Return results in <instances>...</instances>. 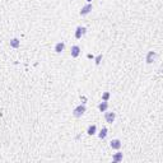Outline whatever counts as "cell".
<instances>
[{
    "instance_id": "obj_11",
    "label": "cell",
    "mask_w": 163,
    "mask_h": 163,
    "mask_svg": "<svg viewBox=\"0 0 163 163\" xmlns=\"http://www.w3.org/2000/svg\"><path fill=\"white\" fill-rule=\"evenodd\" d=\"M112 161H114V162H116V163L121 162V161H122V153H116V154L112 157Z\"/></svg>"
},
{
    "instance_id": "obj_1",
    "label": "cell",
    "mask_w": 163,
    "mask_h": 163,
    "mask_svg": "<svg viewBox=\"0 0 163 163\" xmlns=\"http://www.w3.org/2000/svg\"><path fill=\"white\" fill-rule=\"evenodd\" d=\"M87 111V108H86V104L82 103L79 104V106H76L74 108V111H73V115H74L75 117H82L83 115H84V112Z\"/></svg>"
},
{
    "instance_id": "obj_9",
    "label": "cell",
    "mask_w": 163,
    "mask_h": 163,
    "mask_svg": "<svg viewBox=\"0 0 163 163\" xmlns=\"http://www.w3.org/2000/svg\"><path fill=\"white\" fill-rule=\"evenodd\" d=\"M9 44H10V47H13V48H18V47L20 46V41H19L18 38H12Z\"/></svg>"
},
{
    "instance_id": "obj_15",
    "label": "cell",
    "mask_w": 163,
    "mask_h": 163,
    "mask_svg": "<svg viewBox=\"0 0 163 163\" xmlns=\"http://www.w3.org/2000/svg\"><path fill=\"white\" fill-rule=\"evenodd\" d=\"M101 60H102V54H100V55L96 58V65H100V64H101Z\"/></svg>"
},
{
    "instance_id": "obj_6",
    "label": "cell",
    "mask_w": 163,
    "mask_h": 163,
    "mask_svg": "<svg viewBox=\"0 0 163 163\" xmlns=\"http://www.w3.org/2000/svg\"><path fill=\"white\" fill-rule=\"evenodd\" d=\"M80 55V47L79 46H76V45H74V46H72V58H78Z\"/></svg>"
},
{
    "instance_id": "obj_16",
    "label": "cell",
    "mask_w": 163,
    "mask_h": 163,
    "mask_svg": "<svg viewBox=\"0 0 163 163\" xmlns=\"http://www.w3.org/2000/svg\"><path fill=\"white\" fill-rule=\"evenodd\" d=\"M87 1H88V3H89V1H92V0H87Z\"/></svg>"
},
{
    "instance_id": "obj_12",
    "label": "cell",
    "mask_w": 163,
    "mask_h": 163,
    "mask_svg": "<svg viewBox=\"0 0 163 163\" xmlns=\"http://www.w3.org/2000/svg\"><path fill=\"white\" fill-rule=\"evenodd\" d=\"M96 130H97V126L96 125H90L88 127V130H87V133H88V135H94Z\"/></svg>"
},
{
    "instance_id": "obj_13",
    "label": "cell",
    "mask_w": 163,
    "mask_h": 163,
    "mask_svg": "<svg viewBox=\"0 0 163 163\" xmlns=\"http://www.w3.org/2000/svg\"><path fill=\"white\" fill-rule=\"evenodd\" d=\"M98 136H100V139H104L107 136V127H102L100 134H98Z\"/></svg>"
},
{
    "instance_id": "obj_8",
    "label": "cell",
    "mask_w": 163,
    "mask_h": 163,
    "mask_svg": "<svg viewBox=\"0 0 163 163\" xmlns=\"http://www.w3.org/2000/svg\"><path fill=\"white\" fill-rule=\"evenodd\" d=\"M64 48H65V44H64L62 41H60V42H58V44L55 45V51H56L58 54L62 52V51H64Z\"/></svg>"
},
{
    "instance_id": "obj_5",
    "label": "cell",
    "mask_w": 163,
    "mask_h": 163,
    "mask_svg": "<svg viewBox=\"0 0 163 163\" xmlns=\"http://www.w3.org/2000/svg\"><path fill=\"white\" fill-rule=\"evenodd\" d=\"M92 9H93L92 4H87V5H84V6L82 8V10H80V15H87V14H89V13L92 12Z\"/></svg>"
},
{
    "instance_id": "obj_10",
    "label": "cell",
    "mask_w": 163,
    "mask_h": 163,
    "mask_svg": "<svg viewBox=\"0 0 163 163\" xmlns=\"http://www.w3.org/2000/svg\"><path fill=\"white\" fill-rule=\"evenodd\" d=\"M107 108H108V103H107L106 101H103V102H101V103L98 104V110H100L101 112H104Z\"/></svg>"
},
{
    "instance_id": "obj_3",
    "label": "cell",
    "mask_w": 163,
    "mask_h": 163,
    "mask_svg": "<svg viewBox=\"0 0 163 163\" xmlns=\"http://www.w3.org/2000/svg\"><path fill=\"white\" fill-rule=\"evenodd\" d=\"M104 119H106V121L108 124H112L115 121V119H116V115H115V112H106L104 114Z\"/></svg>"
},
{
    "instance_id": "obj_2",
    "label": "cell",
    "mask_w": 163,
    "mask_h": 163,
    "mask_svg": "<svg viewBox=\"0 0 163 163\" xmlns=\"http://www.w3.org/2000/svg\"><path fill=\"white\" fill-rule=\"evenodd\" d=\"M86 32H87L86 27H80V26H79V27L76 28V31H75V38H76V40H80L82 36H83Z\"/></svg>"
},
{
    "instance_id": "obj_4",
    "label": "cell",
    "mask_w": 163,
    "mask_h": 163,
    "mask_svg": "<svg viewBox=\"0 0 163 163\" xmlns=\"http://www.w3.org/2000/svg\"><path fill=\"white\" fill-rule=\"evenodd\" d=\"M121 141H120L119 139H114V140H111L110 141V147L112 149H115V150H119L120 148H121Z\"/></svg>"
},
{
    "instance_id": "obj_14",
    "label": "cell",
    "mask_w": 163,
    "mask_h": 163,
    "mask_svg": "<svg viewBox=\"0 0 163 163\" xmlns=\"http://www.w3.org/2000/svg\"><path fill=\"white\" fill-rule=\"evenodd\" d=\"M110 100V92H104L103 94H102V101H108Z\"/></svg>"
},
{
    "instance_id": "obj_7",
    "label": "cell",
    "mask_w": 163,
    "mask_h": 163,
    "mask_svg": "<svg viewBox=\"0 0 163 163\" xmlns=\"http://www.w3.org/2000/svg\"><path fill=\"white\" fill-rule=\"evenodd\" d=\"M155 58H157V54L154 52V51H149L148 55H147V64H152L154 60H155Z\"/></svg>"
}]
</instances>
